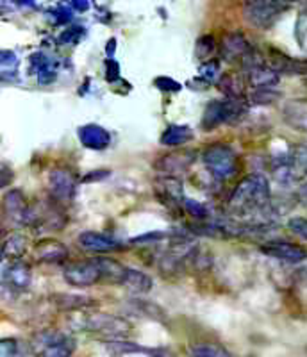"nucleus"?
I'll return each mask as SVG.
<instances>
[{
	"mask_svg": "<svg viewBox=\"0 0 307 357\" xmlns=\"http://www.w3.org/2000/svg\"><path fill=\"white\" fill-rule=\"evenodd\" d=\"M216 72H218V63H207V65L202 66V73L204 77L207 79V81H213L214 77H216Z\"/></svg>",
	"mask_w": 307,
	"mask_h": 357,
	"instance_id": "32",
	"label": "nucleus"
},
{
	"mask_svg": "<svg viewBox=\"0 0 307 357\" xmlns=\"http://www.w3.org/2000/svg\"><path fill=\"white\" fill-rule=\"evenodd\" d=\"M6 284L9 286L15 291H20V289H27L31 286V279H33V273H31V266L25 264L24 261H15L8 266L4 273Z\"/></svg>",
	"mask_w": 307,
	"mask_h": 357,
	"instance_id": "16",
	"label": "nucleus"
},
{
	"mask_svg": "<svg viewBox=\"0 0 307 357\" xmlns=\"http://www.w3.org/2000/svg\"><path fill=\"white\" fill-rule=\"evenodd\" d=\"M33 61L38 65V79H40L41 84H47V82L54 81V77H56V66H54V63L50 61L49 57L36 54L33 57Z\"/></svg>",
	"mask_w": 307,
	"mask_h": 357,
	"instance_id": "22",
	"label": "nucleus"
},
{
	"mask_svg": "<svg viewBox=\"0 0 307 357\" xmlns=\"http://www.w3.org/2000/svg\"><path fill=\"white\" fill-rule=\"evenodd\" d=\"M82 34V29L81 27H72V29H66L65 33L61 34L59 36V41L61 43H77L79 41V38H81Z\"/></svg>",
	"mask_w": 307,
	"mask_h": 357,
	"instance_id": "29",
	"label": "nucleus"
},
{
	"mask_svg": "<svg viewBox=\"0 0 307 357\" xmlns=\"http://www.w3.org/2000/svg\"><path fill=\"white\" fill-rule=\"evenodd\" d=\"M73 8L75 9H81V11H84V9H88V4L86 2H73Z\"/></svg>",
	"mask_w": 307,
	"mask_h": 357,
	"instance_id": "33",
	"label": "nucleus"
},
{
	"mask_svg": "<svg viewBox=\"0 0 307 357\" xmlns=\"http://www.w3.org/2000/svg\"><path fill=\"white\" fill-rule=\"evenodd\" d=\"M33 350L38 357H72L75 340L68 334L45 331L33 340Z\"/></svg>",
	"mask_w": 307,
	"mask_h": 357,
	"instance_id": "5",
	"label": "nucleus"
},
{
	"mask_svg": "<svg viewBox=\"0 0 307 357\" xmlns=\"http://www.w3.org/2000/svg\"><path fill=\"white\" fill-rule=\"evenodd\" d=\"M283 118L291 129L307 132V98L287 100L283 107Z\"/></svg>",
	"mask_w": 307,
	"mask_h": 357,
	"instance_id": "13",
	"label": "nucleus"
},
{
	"mask_svg": "<svg viewBox=\"0 0 307 357\" xmlns=\"http://www.w3.org/2000/svg\"><path fill=\"white\" fill-rule=\"evenodd\" d=\"M34 257L40 263H63L68 257V248L57 240H41L34 247Z\"/></svg>",
	"mask_w": 307,
	"mask_h": 357,
	"instance_id": "15",
	"label": "nucleus"
},
{
	"mask_svg": "<svg viewBox=\"0 0 307 357\" xmlns=\"http://www.w3.org/2000/svg\"><path fill=\"white\" fill-rule=\"evenodd\" d=\"M193 139V130L190 129L188 126H170L166 127L165 132L161 134V145L165 146H181L186 145L188 142Z\"/></svg>",
	"mask_w": 307,
	"mask_h": 357,
	"instance_id": "19",
	"label": "nucleus"
},
{
	"mask_svg": "<svg viewBox=\"0 0 307 357\" xmlns=\"http://www.w3.org/2000/svg\"><path fill=\"white\" fill-rule=\"evenodd\" d=\"M121 286L126 289H129L130 293H136V295H143V293H149L152 289V279H150L147 273L140 272V270H134L129 268L126 273V279L121 282Z\"/></svg>",
	"mask_w": 307,
	"mask_h": 357,
	"instance_id": "18",
	"label": "nucleus"
},
{
	"mask_svg": "<svg viewBox=\"0 0 307 357\" xmlns=\"http://www.w3.org/2000/svg\"><path fill=\"white\" fill-rule=\"evenodd\" d=\"M25 248H27V240L22 234H9L2 243H0V250H2V257H9V259H20L24 256Z\"/></svg>",
	"mask_w": 307,
	"mask_h": 357,
	"instance_id": "21",
	"label": "nucleus"
},
{
	"mask_svg": "<svg viewBox=\"0 0 307 357\" xmlns=\"http://www.w3.org/2000/svg\"><path fill=\"white\" fill-rule=\"evenodd\" d=\"M250 45H248L247 38L239 33H230L223 38L222 41V54L225 59L232 61V59H238V57H245L250 52Z\"/></svg>",
	"mask_w": 307,
	"mask_h": 357,
	"instance_id": "17",
	"label": "nucleus"
},
{
	"mask_svg": "<svg viewBox=\"0 0 307 357\" xmlns=\"http://www.w3.org/2000/svg\"><path fill=\"white\" fill-rule=\"evenodd\" d=\"M261 252L267 254L268 257L290 264H299L307 259L306 248L297 243H290V241H268V243L261 245Z\"/></svg>",
	"mask_w": 307,
	"mask_h": 357,
	"instance_id": "8",
	"label": "nucleus"
},
{
	"mask_svg": "<svg viewBox=\"0 0 307 357\" xmlns=\"http://www.w3.org/2000/svg\"><path fill=\"white\" fill-rule=\"evenodd\" d=\"M56 304L63 309H81L86 305H91V298H86V296H75V295H57Z\"/></svg>",
	"mask_w": 307,
	"mask_h": 357,
	"instance_id": "24",
	"label": "nucleus"
},
{
	"mask_svg": "<svg viewBox=\"0 0 307 357\" xmlns=\"http://www.w3.org/2000/svg\"><path fill=\"white\" fill-rule=\"evenodd\" d=\"M193 357H232L225 349L213 343H202V345H195L191 349Z\"/></svg>",
	"mask_w": 307,
	"mask_h": 357,
	"instance_id": "23",
	"label": "nucleus"
},
{
	"mask_svg": "<svg viewBox=\"0 0 307 357\" xmlns=\"http://www.w3.org/2000/svg\"><path fill=\"white\" fill-rule=\"evenodd\" d=\"M79 139L86 149L91 151H104L111 143V134L104 129V127L97 126V123H88L79 129Z\"/></svg>",
	"mask_w": 307,
	"mask_h": 357,
	"instance_id": "14",
	"label": "nucleus"
},
{
	"mask_svg": "<svg viewBox=\"0 0 307 357\" xmlns=\"http://www.w3.org/2000/svg\"><path fill=\"white\" fill-rule=\"evenodd\" d=\"M245 111L243 100L239 98H222V100H213L207 104L206 111H204L202 127L206 130H213L216 127L223 126V123L234 122L236 118H239Z\"/></svg>",
	"mask_w": 307,
	"mask_h": 357,
	"instance_id": "4",
	"label": "nucleus"
},
{
	"mask_svg": "<svg viewBox=\"0 0 307 357\" xmlns=\"http://www.w3.org/2000/svg\"><path fill=\"white\" fill-rule=\"evenodd\" d=\"M290 9V4L284 2H274V0H255V2H247L243 8L245 20L261 31H268L274 27L284 13Z\"/></svg>",
	"mask_w": 307,
	"mask_h": 357,
	"instance_id": "3",
	"label": "nucleus"
},
{
	"mask_svg": "<svg viewBox=\"0 0 307 357\" xmlns=\"http://www.w3.org/2000/svg\"><path fill=\"white\" fill-rule=\"evenodd\" d=\"M287 229L293 234H297L299 238L307 241V218H304V216H293V218L287 220Z\"/></svg>",
	"mask_w": 307,
	"mask_h": 357,
	"instance_id": "26",
	"label": "nucleus"
},
{
	"mask_svg": "<svg viewBox=\"0 0 307 357\" xmlns=\"http://www.w3.org/2000/svg\"><path fill=\"white\" fill-rule=\"evenodd\" d=\"M270 68L274 70L277 75H279V73H307V63L295 61V59H291V57L275 52L274 57H271Z\"/></svg>",
	"mask_w": 307,
	"mask_h": 357,
	"instance_id": "20",
	"label": "nucleus"
},
{
	"mask_svg": "<svg viewBox=\"0 0 307 357\" xmlns=\"http://www.w3.org/2000/svg\"><path fill=\"white\" fill-rule=\"evenodd\" d=\"M81 325L84 331H93V333H102L107 336H126L130 333V325L123 318L105 314V312L86 314Z\"/></svg>",
	"mask_w": 307,
	"mask_h": 357,
	"instance_id": "7",
	"label": "nucleus"
},
{
	"mask_svg": "<svg viewBox=\"0 0 307 357\" xmlns=\"http://www.w3.org/2000/svg\"><path fill=\"white\" fill-rule=\"evenodd\" d=\"M184 206H186L188 211L198 220H206L207 218V207L202 206V204L195 202V200H184Z\"/></svg>",
	"mask_w": 307,
	"mask_h": 357,
	"instance_id": "27",
	"label": "nucleus"
},
{
	"mask_svg": "<svg viewBox=\"0 0 307 357\" xmlns=\"http://www.w3.org/2000/svg\"><path fill=\"white\" fill-rule=\"evenodd\" d=\"M300 199L307 204V184L306 186H302V190H300Z\"/></svg>",
	"mask_w": 307,
	"mask_h": 357,
	"instance_id": "34",
	"label": "nucleus"
},
{
	"mask_svg": "<svg viewBox=\"0 0 307 357\" xmlns=\"http://www.w3.org/2000/svg\"><path fill=\"white\" fill-rule=\"evenodd\" d=\"M295 38L297 43L300 45V49L307 52V13H302V15H299V18H297Z\"/></svg>",
	"mask_w": 307,
	"mask_h": 357,
	"instance_id": "25",
	"label": "nucleus"
},
{
	"mask_svg": "<svg viewBox=\"0 0 307 357\" xmlns=\"http://www.w3.org/2000/svg\"><path fill=\"white\" fill-rule=\"evenodd\" d=\"M18 345L15 340H0V357H17Z\"/></svg>",
	"mask_w": 307,
	"mask_h": 357,
	"instance_id": "28",
	"label": "nucleus"
},
{
	"mask_svg": "<svg viewBox=\"0 0 307 357\" xmlns=\"http://www.w3.org/2000/svg\"><path fill=\"white\" fill-rule=\"evenodd\" d=\"M65 280L73 288H89L102 280V270L98 259L77 261L65 268Z\"/></svg>",
	"mask_w": 307,
	"mask_h": 357,
	"instance_id": "6",
	"label": "nucleus"
},
{
	"mask_svg": "<svg viewBox=\"0 0 307 357\" xmlns=\"http://www.w3.org/2000/svg\"><path fill=\"white\" fill-rule=\"evenodd\" d=\"M270 202V183L261 174L243 177L229 199V209L236 215H255Z\"/></svg>",
	"mask_w": 307,
	"mask_h": 357,
	"instance_id": "1",
	"label": "nucleus"
},
{
	"mask_svg": "<svg viewBox=\"0 0 307 357\" xmlns=\"http://www.w3.org/2000/svg\"><path fill=\"white\" fill-rule=\"evenodd\" d=\"M195 158H197V154H195L193 151L174 152V154L163 155V158L156 162V168L170 177V175H177L181 174V172H186L188 168L193 165Z\"/></svg>",
	"mask_w": 307,
	"mask_h": 357,
	"instance_id": "12",
	"label": "nucleus"
},
{
	"mask_svg": "<svg viewBox=\"0 0 307 357\" xmlns=\"http://www.w3.org/2000/svg\"><path fill=\"white\" fill-rule=\"evenodd\" d=\"M13 181V172L11 168L4 167V165H0V188L8 186V184H11Z\"/></svg>",
	"mask_w": 307,
	"mask_h": 357,
	"instance_id": "31",
	"label": "nucleus"
},
{
	"mask_svg": "<svg viewBox=\"0 0 307 357\" xmlns=\"http://www.w3.org/2000/svg\"><path fill=\"white\" fill-rule=\"evenodd\" d=\"M77 243H79L81 248H84V250L95 252V254H110V252H118L123 248V243L114 240L113 236L93 231L82 232V234L77 238Z\"/></svg>",
	"mask_w": 307,
	"mask_h": 357,
	"instance_id": "9",
	"label": "nucleus"
},
{
	"mask_svg": "<svg viewBox=\"0 0 307 357\" xmlns=\"http://www.w3.org/2000/svg\"><path fill=\"white\" fill-rule=\"evenodd\" d=\"M161 84H165L161 89H168V91H177V89H181V84L172 81V79H166V77L156 79V86H161Z\"/></svg>",
	"mask_w": 307,
	"mask_h": 357,
	"instance_id": "30",
	"label": "nucleus"
},
{
	"mask_svg": "<svg viewBox=\"0 0 307 357\" xmlns=\"http://www.w3.org/2000/svg\"><path fill=\"white\" fill-rule=\"evenodd\" d=\"M2 211H4L6 218L15 223L31 222V207L20 190H11L6 193L4 200H2Z\"/></svg>",
	"mask_w": 307,
	"mask_h": 357,
	"instance_id": "10",
	"label": "nucleus"
},
{
	"mask_svg": "<svg viewBox=\"0 0 307 357\" xmlns=\"http://www.w3.org/2000/svg\"><path fill=\"white\" fill-rule=\"evenodd\" d=\"M202 161L209 174L218 181L234 177L238 172V155L225 143H214L207 146L202 154Z\"/></svg>",
	"mask_w": 307,
	"mask_h": 357,
	"instance_id": "2",
	"label": "nucleus"
},
{
	"mask_svg": "<svg viewBox=\"0 0 307 357\" xmlns=\"http://www.w3.org/2000/svg\"><path fill=\"white\" fill-rule=\"evenodd\" d=\"M75 177L70 170L65 168H56V170L50 172L49 175V190L52 193V197L59 202H66V200H72L73 193H75Z\"/></svg>",
	"mask_w": 307,
	"mask_h": 357,
	"instance_id": "11",
	"label": "nucleus"
}]
</instances>
